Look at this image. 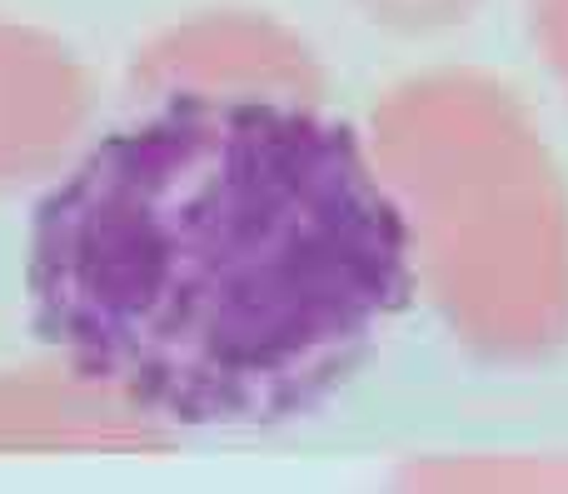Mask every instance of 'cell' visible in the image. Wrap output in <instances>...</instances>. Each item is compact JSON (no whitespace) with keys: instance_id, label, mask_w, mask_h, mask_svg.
<instances>
[{"instance_id":"1","label":"cell","mask_w":568,"mask_h":494,"mask_svg":"<svg viewBox=\"0 0 568 494\" xmlns=\"http://www.w3.org/2000/svg\"><path fill=\"white\" fill-rule=\"evenodd\" d=\"M409 230L349 125L180 95L36 205V330L85 385L180 430L324 405L409 300Z\"/></svg>"}]
</instances>
